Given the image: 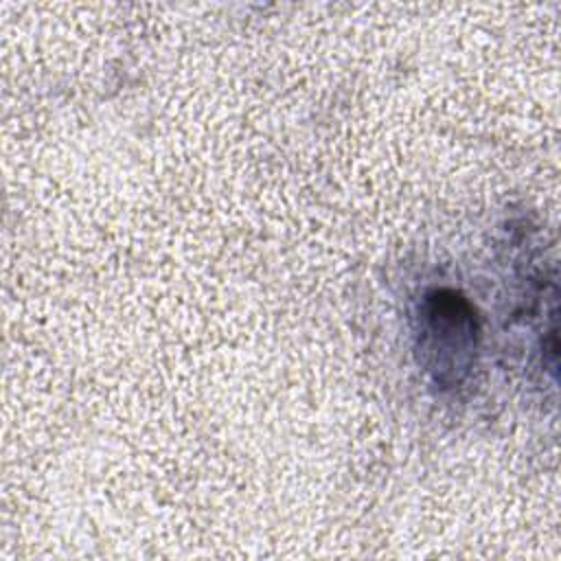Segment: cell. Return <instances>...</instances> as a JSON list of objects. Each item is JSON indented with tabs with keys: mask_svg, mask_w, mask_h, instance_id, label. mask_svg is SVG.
<instances>
[{
	"mask_svg": "<svg viewBox=\"0 0 561 561\" xmlns=\"http://www.w3.org/2000/svg\"><path fill=\"white\" fill-rule=\"evenodd\" d=\"M419 348L427 370L440 386L460 383L478 346V324L471 305L451 289H434L421 305Z\"/></svg>",
	"mask_w": 561,
	"mask_h": 561,
	"instance_id": "obj_1",
	"label": "cell"
}]
</instances>
